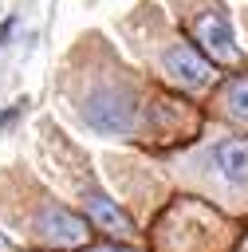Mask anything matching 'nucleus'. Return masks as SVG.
I'll return each mask as SVG.
<instances>
[{"instance_id": "nucleus-8", "label": "nucleus", "mask_w": 248, "mask_h": 252, "mask_svg": "<svg viewBox=\"0 0 248 252\" xmlns=\"http://www.w3.org/2000/svg\"><path fill=\"white\" fill-rule=\"evenodd\" d=\"M16 114H20V102H16V106H4V110H0V126H4V122H12Z\"/></svg>"}, {"instance_id": "nucleus-3", "label": "nucleus", "mask_w": 248, "mask_h": 252, "mask_svg": "<svg viewBox=\"0 0 248 252\" xmlns=\"http://www.w3.org/2000/svg\"><path fill=\"white\" fill-rule=\"evenodd\" d=\"M157 67L165 71V79H173V83H181V87H189V91H201V87H209L213 83V63H209V55L201 51V47H193V43H185V39H177L173 32H165V35H157Z\"/></svg>"}, {"instance_id": "nucleus-5", "label": "nucleus", "mask_w": 248, "mask_h": 252, "mask_svg": "<svg viewBox=\"0 0 248 252\" xmlns=\"http://www.w3.org/2000/svg\"><path fill=\"white\" fill-rule=\"evenodd\" d=\"M83 209H87V220L94 224V228H102V232H110V236H134V224H130V217L110 201V197H102L98 189H83Z\"/></svg>"}, {"instance_id": "nucleus-1", "label": "nucleus", "mask_w": 248, "mask_h": 252, "mask_svg": "<svg viewBox=\"0 0 248 252\" xmlns=\"http://www.w3.org/2000/svg\"><path fill=\"white\" fill-rule=\"evenodd\" d=\"M75 110L87 122V130L102 138H130L146 122L142 94L126 79H91L87 91L75 98Z\"/></svg>"}, {"instance_id": "nucleus-6", "label": "nucleus", "mask_w": 248, "mask_h": 252, "mask_svg": "<svg viewBox=\"0 0 248 252\" xmlns=\"http://www.w3.org/2000/svg\"><path fill=\"white\" fill-rule=\"evenodd\" d=\"M217 106H220L228 118H236V122H248V79H232V83L220 91Z\"/></svg>"}, {"instance_id": "nucleus-2", "label": "nucleus", "mask_w": 248, "mask_h": 252, "mask_svg": "<svg viewBox=\"0 0 248 252\" xmlns=\"http://www.w3.org/2000/svg\"><path fill=\"white\" fill-rule=\"evenodd\" d=\"M201 177L217 181L220 193H248V138H217L197 154Z\"/></svg>"}, {"instance_id": "nucleus-9", "label": "nucleus", "mask_w": 248, "mask_h": 252, "mask_svg": "<svg viewBox=\"0 0 248 252\" xmlns=\"http://www.w3.org/2000/svg\"><path fill=\"white\" fill-rule=\"evenodd\" d=\"M0 252H20V248H16V240H12V236H4V232H0Z\"/></svg>"}, {"instance_id": "nucleus-7", "label": "nucleus", "mask_w": 248, "mask_h": 252, "mask_svg": "<svg viewBox=\"0 0 248 252\" xmlns=\"http://www.w3.org/2000/svg\"><path fill=\"white\" fill-rule=\"evenodd\" d=\"M12 32H16V16H8V20L0 24V43H8V39H12Z\"/></svg>"}, {"instance_id": "nucleus-10", "label": "nucleus", "mask_w": 248, "mask_h": 252, "mask_svg": "<svg viewBox=\"0 0 248 252\" xmlns=\"http://www.w3.org/2000/svg\"><path fill=\"white\" fill-rule=\"evenodd\" d=\"M91 252H130V248H118V244H102V248H91Z\"/></svg>"}, {"instance_id": "nucleus-4", "label": "nucleus", "mask_w": 248, "mask_h": 252, "mask_svg": "<svg viewBox=\"0 0 248 252\" xmlns=\"http://www.w3.org/2000/svg\"><path fill=\"white\" fill-rule=\"evenodd\" d=\"M31 236L35 240H47V244H59V248H79L87 236H91V220L51 197H39V209L31 217Z\"/></svg>"}]
</instances>
